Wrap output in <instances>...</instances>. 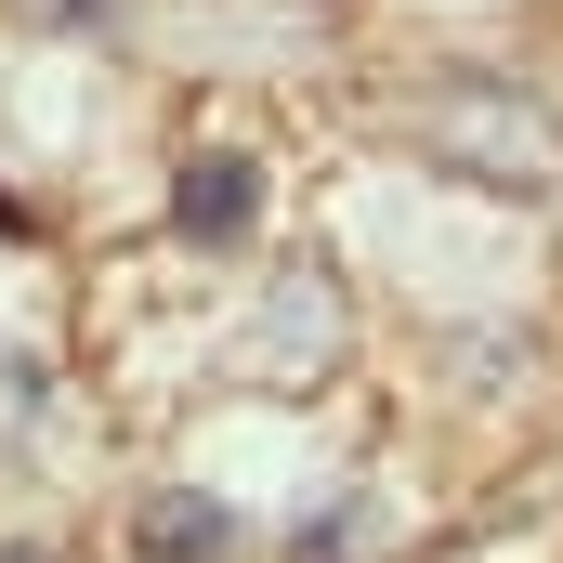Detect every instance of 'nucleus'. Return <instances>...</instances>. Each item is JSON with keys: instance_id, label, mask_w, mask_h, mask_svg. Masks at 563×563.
Segmentation results:
<instances>
[{"instance_id": "3", "label": "nucleus", "mask_w": 563, "mask_h": 563, "mask_svg": "<svg viewBox=\"0 0 563 563\" xmlns=\"http://www.w3.org/2000/svg\"><path fill=\"white\" fill-rule=\"evenodd\" d=\"M0 563H66V551H40V538H13V551H0Z\"/></svg>"}, {"instance_id": "2", "label": "nucleus", "mask_w": 563, "mask_h": 563, "mask_svg": "<svg viewBox=\"0 0 563 563\" xmlns=\"http://www.w3.org/2000/svg\"><path fill=\"white\" fill-rule=\"evenodd\" d=\"M132 538H144V563H210L236 525H223L210 498H144V525H132Z\"/></svg>"}, {"instance_id": "1", "label": "nucleus", "mask_w": 563, "mask_h": 563, "mask_svg": "<svg viewBox=\"0 0 563 563\" xmlns=\"http://www.w3.org/2000/svg\"><path fill=\"white\" fill-rule=\"evenodd\" d=\"M170 223H184L197 250H236V236L263 223V170H250V157H223V144H210V157H184V197H170Z\"/></svg>"}]
</instances>
